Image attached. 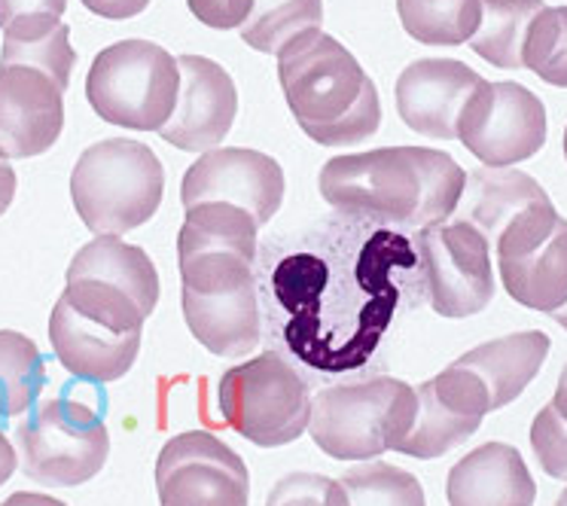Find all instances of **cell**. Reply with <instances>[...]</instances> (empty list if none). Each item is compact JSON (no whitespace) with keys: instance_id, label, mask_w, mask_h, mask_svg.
Returning a JSON list of instances; mask_svg holds the SVG:
<instances>
[{"instance_id":"836d02e7","label":"cell","mask_w":567,"mask_h":506,"mask_svg":"<svg viewBox=\"0 0 567 506\" xmlns=\"http://www.w3.org/2000/svg\"><path fill=\"white\" fill-rule=\"evenodd\" d=\"M89 13L104 16V19H135L137 13H144L150 7V0H83Z\"/></svg>"},{"instance_id":"9c48e42d","label":"cell","mask_w":567,"mask_h":506,"mask_svg":"<svg viewBox=\"0 0 567 506\" xmlns=\"http://www.w3.org/2000/svg\"><path fill=\"white\" fill-rule=\"evenodd\" d=\"M16 445L25 476L47 488H74L107 464L111 433L95 409L52 396L19 424Z\"/></svg>"},{"instance_id":"4316f807","label":"cell","mask_w":567,"mask_h":506,"mask_svg":"<svg viewBox=\"0 0 567 506\" xmlns=\"http://www.w3.org/2000/svg\"><path fill=\"white\" fill-rule=\"evenodd\" d=\"M47 384L40 348L16 330H0V419L25 415Z\"/></svg>"},{"instance_id":"d6a6232c","label":"cell","mask_w":567,"mask_h":506,"mask_svg":"<svg viewBox=\"0 0 567 506\" xmlns=\"http://www.w3.org/2000/svg\"><path fill=\"white\" fill-rule=\"evenodd\" d=\"M64 7H68V0H0V28H7L19 16H62Z\"/></svg>"},{"instance_id":"603a6c76","label":"cell","mask_w":567,"mask_h":506,"mask_svg":"<svg viewBox=\"0 0 567 506\" xmlns=\"http://www.w3.org/2000/svg\"><path fill=\"white\" fill-rule=\"evenodd\" d=\"M71 278H92V281H104V285L123 290L132 299L141 302V309L153 314L156 302H159V275L150 257L135 245H125L123 235H99L95 241L76 250L68 269V281Z\"/></svg>"},{"instance_id":"8992f818","label":"cell","mask_w":567,"mask_h":506,"mask_svg":"<svg viewBox=\"0 0 567 506\" xmlns=\"http://www.w3.org/2000/svg\"><path fill=\"white\" fill-rule=\"evenodd\" d=\"M415 406V388L400 379L323 388L311 396V440L336 461H372L396 452L412 427Z\"/></svg>"},{"instance_id":"277c9868","label":"cell","mask_w":567,"mask_h":506,"mask_svg":"<svg viewBox=\"0 0 567 506\" xmlns=\"http://www.w3.org/2000/svg\"><path fill=\"white\" fill-rule=\"evenodd\" d=\"M278 80L299 128L321 147H351L382 125L375 83L321 28L302 31L278 52Z\"/></svg>"},{"instance_id":"f1b7e54d","label":"cell","mask_w":567,"mask_h":506,"mask_svg":"<svg viewBox=\"0 0 567 506\" xmlns=\"http://www.w3.org/2000/svg\"><path fill=\"white\" fill-rule=\"evenodd\" d=\"M522 64L549 86L567 89V7H543L534 16Z\"/></svg>"},{"instance_id":"7c38bea8","label":"cell","mask_w":567,"mask_h":506,"mask_svg":"<svg viewBox=\"0 0 567 506\" xmlns=\"http://www.w3.org/2000/svg\"><path fill=\"white\" fill-rule=\"evenodd\" d=\"M156 488L165 506H245L250 497L241 455L205 431H186L165 443Z\"/></svg>"},{"instance_id":"ab89813d","label":"cell","mask_w":567,"mask_h":506,"mask_svg":"<svg viewBox=\"0 0 567 506\" xmlns=\"http://www.w3.org/2000/svg\"><path fill=\"white\" fill-rule=\"evenodd\" d=\"M565 156H567V128H565Z\"/></svg>"},{"instance_id":"7a4b0ae2","label":"cell","mask_w":567,"mask_h":506,"mask_svg":"<svg viewBox=\"0 0 567 506\" xmlns=\"http://www.w3.org/2000/svg\"><path fill=\"white\" fill-rule=\"evenodd\" d=\"M257 229L247 210L202 202L186 208L177 235L186 327L217 358H247L259 345Z\"/></svg>"},{"instance_id":"74e56055","label":"cell","mask_w":567,"mask_h":506,"mask_svg":"<svg viewBox=\"0 0 567 506\" xmlns=\"http://www.w3.org/2000/svg\"><path fill=\"white\" fill-rule=\"evenodd\" d=\"M553 318H555V321H558V327H565V330H567V302H565V306H561V309L553 311Z\"/></svg>"},{"instance_id":"ffe728a7","label":"cell","mask_w":567,"mask_h":506,"mask_svg":"<svg viewBox=\"0 0 567 506\" xmlns=\"http://www.w3.org/2000/svg\"><path fill=\"white\" fill-rule=\"evenodd\" d=\"M501 281L518 306L553 314L567 302V220L558 217L553 233L537 245L497 257Z\"/></svg>"},{"instance_id":"8fae6325","label":"cell","mask_w":567,"mask_h":506,"mask_svg":"<svg viewBox=\"0 0 567 506\" xmlns=\"http://www.w3.org/2000/svg\"><path fill=\"white\" fill-rule=\"evenodd\" d=\"M457 141L488 168H509L546 144V107L522 83L482 80L461 107Z\"/></svg>"},{"instance_id":"2e32d148","label":"cell","mask_w":567,"mask_h":506,"mask_svg":"<svg viewBox=\"0 0 567 506\" xmlns=\"http://www.w3.org/2000/svg\"><path fill=\"white\" fill-rule=\"evenodd\" d=\"M177 68H181V92L174 113L159 128V135L177 149L208 153L210 147H220L238 113L233 76L220 64L202 55H181Z\"/></svg>"},{"instance_id":"83f0119b","label":"cell","mask_w":567,"mask_h":506,"mask_svg":"<svg viewBox=\"0 0 567 506\" xmlns=\"http://www.w3.org/2000/svg\"><path fill=\"white\" fill-rule=\"evenodd\" d=\"M323 0H254L241 38L257 52H281L290 40L321 28Z\"/></svg>"},{"instance_id":"5b68a950","label":"cell","mask_w":567,"mask_h":506,"mask_svg":"<svg viewBox=\"0 0 567 506\" xmlns=\"http://www.w3.org/2000/svg\"><path fill=\"white\" fill-rule=\"evenodd\" d=\"M165 196L159 156L132 137L89 147L71 174V198L95 235H125L153 220Z\"/></svg>"},{"instance_id":"484cf974","label":"cell","mask_w":567,"mask_h":506,"mask_svg":"<svg viewBox=\"0 0 567 506\" xmlns=\"http://www.w3.org/2000/svg\"><path fill=\"white\" fill-rule=\"evenodd\" d=\"M409 38L427 47L470 43L482 19V0H396Z\"/></svg>"},{"instance_id":"6da1fadb","label":"cell","mask_w":567,"mask_h":506,"mask_svg":"<svg viewBox=\"0 0 567 506\" xmlns=\"http://www.w3.org/2000/svg\"><path fill=\"white\" fill-rule=\"evenodd\" d=\"M257 257L259 311L271 345L315 375L367 370L409 293H424L412 235L346 214Z\"/></svg>"},{"instance_id":"4dcf8cb0","label":"cell","mask_w":567,"mask_h":506,"mask_svg":"<svg viewBox=\"0 0 567 506\" xmlns=\"http://www.w3.org/2000/svg\"><path fill=\"white\" fill-rule=\"evenodd\" d=\"M530 448L546 476L567 479V419L553 403H546L530 424Z\"/></svg>"},{"instance_id":"ba28073f","label":"cell","mask_w":567,"mask_h":506,"mask_svg":"<svg viewBox=\"0 0 567 506\" xmlns=\"http://www.w3.org/2000/svg\"><path fill=\"white\" fill-rule=\"evenodd\" d=\"M220 412L245 440L259 448H278L309 431V384L290 360L266 351L223 375Z\"/></svg>"},{"instance_id":"9a60e30c","label":"cell","mask_w":567,"mask_h":506,"mask_svg":"<svg viewBox=\"0 0 567 506\" xmlns=\"http://www.w3.org/2000/svg\"><path fill=\"white\" fill-rule=\"evenodd\" d=\"M64 89L28 64H0V159H31L59 141Z\"/></svg>"},{"instance_id":"f546056e","label":"cell","mask_w":567,"mask_h":506,"mask_svg":"<svg viewBox=\"0 0 567 506\" xmlns=\"http://www.w3.org/2000/svg\"><path fill=\"white\" fill-rule=\"evenodd\" d=\"M346 504H394V506H421L424 504V492H421L419 479L406 473V469L391 467V464H360V467L348 469L339 479Z\"/></svg>"},{"instance_id":"d4e9b609","label":"cell","mask_w":567,"mask_h":506,"mask_svg":"<svg viewBox=\"0 0 567 506\" xmlns=\"http://www.w3.org/2000/svg\"><path fill=\"white\" fill-rule=\"evenodd\" d=\"M543 0H482V19L476 34L470 38V50L480 59H485L494 68L518 71L522 64V50L525 38L540 13Z\"/></svg>"},{"instance_id":"ac0fdd59","label":"cell","mask_w":567,"mask_h":506,"mask_svg":"<svg viewBox=\"0 0 567 506\" xmlns=\"http://www.w3.org/2000/svg\"><path fill=\"white\" fill-rule=\"evenodd\" d=\"M50 342L64 370L99 384L123 379L141 351V333H123L99 318H89L64 297L52 309Z\"/></svg>"},{"instance_id":"e0dca14e","label":"cell","mask_w":567,"mask_h":506,"mask_svg":"<svg viewBox=\"0 0 567 506\" xmlns=\"http://www.w3.org/2000/svg\"><path fill=\"white\" fill-rule=\"evenodd\" d=\"M482 76L455 59H421L396 80V111L403 123L433 141L457 137V116L480 89Z\"/></svg>"},{"instance_id":"d590c367","label":"cell","mask_w":567,"mask_h":506,"mask_svg":"<svg viewBox=\"0 0 567 506\" xmlns=\"http://www.w3.org/2000/svg\"><path fill=\"white\" fill-rule=\"evenodd\" d=\"M16 464H19V457H16L13 443L0 433V485H7V479L13 476Z\"/></svg>"},{"instance_id":"7402d4cb","label":"cell","mask_w":567,"mask_h":506,"mask_svg":"<svg viewBox=\"0 0 567 506\" xmlns=\"http://www.w3.org/2000/svg\"><path fill=\"white\" fill-rule=\"evenodd\" d=\"M546 354H549V335L540 330H528V333H513L485 342L455 363L480 375L494 412L522 396V391L537 379Z\"/></svg>"},{"instance_id":"5bb4252c","label":"cell","mask_w":567,"mask_h":506,"mask_svg":"<svg viewBox=\"0 0 567 506\" xmlns=\"http://www.w3.org/2000/svg\"><path fill=\"white\" fill-rule=\"evenodd\" d=\"M284 172L278 162L259 149H208L186 172L181 186L184 208L202 202H229L247 210L257 226L278 214L284 202Z\"/></svg>"},{"instance_id":"30bf717a","label":"cell","mask_w":567,"mask_h":506,"mask_svg":"<svg viewBox=\"0 0 567 506\" xmlns=\"http://www.w3.org/2000/svg\"><path fill=\"white\" fill-rule=\"evenodd\" d=\"M424 293L436 314L461 321L480 314L494 297L492 245L467 220H443L412 235Z\"/></svg>"},{"instance_id":"1f68e13d","label":"cell","mask_w":567,"mask_h":506,"mask_svg":"<svg viewBox=\"0 0 567 506\" xmlns=\"http://www.w3.org/2000/svg\"><path fill=\"white\" fill-rule=\"evenodd\" d=\"M186 3L202 25L217 28V31L241 28L247 16L254 13V0H186Z\"/></svg>"},{"instance_id":"e575fe53","label":"cell","mask_w":567,"mask_h":506,"mask_svg":"<svg viewBox=\"0 0 567 506\" xmlns=\"http://www.w3.org/2000/svg\"><path fill=\"white\" fill-rule=\"evenodd\" d=\"M16 196V172L7 165V162L0 159V214L13 205Z\"/></svg>"},{"instance_id":"4fadbf2b","label":"cell","mask_w":567,"mask_h":506,"mask_svg":"<svg viewBox=\"0 0 567 506\" xmlns=\"http://www.w3.org/2000/svg\"><path fill=\"white\" fill-rule=\"evenodd\" d=\"M415 394V419L396 452L419 461L443 457L455 445L467 443L492 412V400L482 379L461 363H452L449 370L419 384Z\"/></svg>"},{"instance_id":"d6986e66","label":"cell","mask_w":567,"mask_h":506,"mask_svg":"<svg viewBox=\"0 0 567 506\" xmlns=\"http://www.w3.org/2000/svg\"><path fill=\"white\" fill-rule=\"evenodd\" d=\"M445 488L449 504L457 506H528L537 497L528 464L506 443H485L461 457Z\"/></svg>"},{"instance_id":"f35d334b","label":"cell","mask_w":567,"mask_h":506,"mask_svg":"<svg viewBox=\"0 0 567 506\" xmlns=\"http://www.w3.org/2000/svg\"><path fill=\"white\" fill-rule=\"evenodd\" d=\"M558 504L567 506V488H565V492H561V497H558Z\"/></svg>"},{"instance_id":"8d00e7d4","label":"cell","mask_w":567,"mask_h":506,"mask_svg":"<svg viewBox=\"0 0 567 506\" xmlns=\"http://www.w3.org/2000/svg\"><path fill=\"white\" fill-rule=\"evenodd\" d=\"M553 406L567 419V366H565V372H561V379H558V391H555V396H553Z\"/></svg>"},{"instance_id":"cb8c5ba5","label":"cell","mask_w":567,"mask_h":506,"mask_svg":"<svg viewBox=\"0 0 567 506\" xmlns=\"http://www.w3.org/2000/svg\"><path fill=\"white\" fill-rule=\"evenodd\" d=\"M0 64H28L50 74L62 89L71 86L76 52L71 47V31L62 22V16L34 13L13 19L3 28Z\"/></svg>"},{"instance_id":"44dd1931","label":"cell","mask_w":567,"mask_h":506,"mask_svg":"<svg viewBox=\"0 0 567 506\" xmlns=\"http://www.w3.org/2000/svg\"><path fill=\"white\" fill-rule=\"evenodd\" d=\"M549 196L534 177L525 172H509V168H485L473 172L464 184V196L457 202V220H467L476 226L488 245H497L509 223L522 217L525 210L546 205ZM452 214V217H455Z\"/></svg>"},{"instance_id":"3957f363","label":"cell","mask_w":567,"mask_h":506,"mask_svg":"<svg viewBox=\"0 0 567 506\" xmlns=\"http://www.w3.org/2000/svg\"><path fill=\"white\" fill-rule=\"evenodd\" d=\"M467 172L431 147H388L336 156L323 165L327 205L394 229H424L449 220L464 196Z\"/></svg>"},{"instance_id":"52a82bcc","label":"cell","mask_w":567,"mask_h":506,"mask_svg":"<svg viewBox=\"0 0 567 506\" xmlns=\"http://www.w3.org/2000/svg\"><path fill=\"white\" fill-rule=\"evenodd\" d=\"M181 92V68L172 52L150 40H123L99 52L86 76V99L104 123L159 132Z\"/></svg>"}]
</instances>
